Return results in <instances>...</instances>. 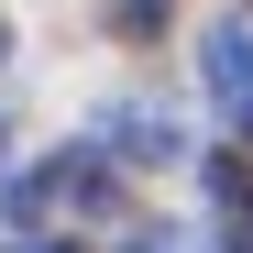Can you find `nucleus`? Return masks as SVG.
I'll use <instances>...</instances> for the list:
<instances>
[{"label":"nucleus","mask_w":253,"mask_h":253,"mask_svg":"<svg viewBox=\"0 0 253 253\" xmlns=\"http://www.w3.org/2000/svg\"><path fill=\"white\" fill-rule=\"evenodd\" d=\"M209 99H220L242 132H253V33H242V22H220V33H209Z\"/></svg>","instance_id":"obj_1"},{"label":"nucleus","mask_w":253,"mask_h":253,"mask_svg":"<svg viewBox=\"0 0 253 253\" xmlns=\"http://www.w3.org/2000/svg\"><path fill=\"white\" fill-rule=\"evenodd\" d=\"M110 143L132 154V165H176L187 132H176V110H110Z\"/></svg>","instance_id":"obj_2"},{"label":"nucleus","mask_w":253,"mask_h":253,"mask_svg":"<svg viewBox=\"0 0 253 253\" xmlns=\"http://www.w3.org/2000/svg\"><path fill=\"white\" fill-rule=\"evenodd\" d=\"M165 11H176V0H110V33L143 44V33H165Z\"/></svg>","instance_id":"obj_3"},{"label":"nucleus","mask_w":253,"mask_h":253,"mask_svg":"<svg viewBox=\"0 0 253 253\" xmlns=\"http://www.w3.org/2000/svg\"><path fill=\"white\" fill-rule=\"evenodd\" d=\"M22 253H66V242H22Z\"/></svg>","instance_id":"obj_4"},{"label":"nucleus","mask_w":253,"mask_h":253,"mask_svg":"<svg viewBox=\"0 0 253 253\" xmlns=\"http://www.w3.org/2000/svg\"><path fill=\"white\" fill-rule=\"evenodd\" d=\"M0 55H11V33H0Z\"/></svg>","instance_id":"obj_5"},{"label":"nucleus","mask_w":253,"mask_h":253,"mask_svg":"<svg viewBox=\"0 0 253 253\" xmlns=\"http://www.w3.org/2000/svg\"><path fill=\"white\" fill-rule=\"evenodd\" d=\"M0 154H11V143H0Z\"/></svg>","instance_id":"obj_6"}]
</instances>
